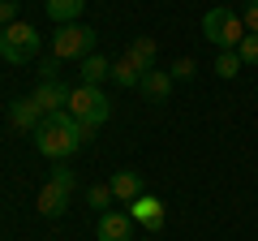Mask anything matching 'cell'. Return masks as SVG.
Returning <instances> with one entry per match:
<instances>
[{"instance_id": "6da1fadb", "label": "cell", "mask_w": 258, "mask_h": 241, "mask_svg": "<svg viewBox=\"0 0 258 241\" xmlns=\"http://www.w3.org/2000/svg\"><path fill=\"white\" fill-rule=\"evenodd\" d=\"M91 125H82V120H74L69 112H52V116L39 120V130H35V151L47 159H69L82 142H91Z\"/></svg>"}, {"instance_id": "7a4b0ae2", "label": "cell", "mask_w": 258, "mask_h": 241, "mask_svg": "<svg viewBox=\"0 0 258 241\" xmlns=\"http://www.w3.org/2000/svg\"><path fill=\"white\" fill-rule=\"evenodd\" d=\"M203 39L215 47V52H237L241 39H245L241 13H232V9H207L203 13Z\"/></svg>"}, {"instance_id": "3957f363", "label": "cell", "mask_w": 258, "mask_h": 241, "mask_svg": "<svg viewBox=\"0 0 258 241\" xmlns=\"http://www.w3.org/2000/svg\"><path fill=\"white\" fill-rule=\"evenodd\" d=\"M69 116L74 120H82V125H91V130H99L103 120L112 116V99L103 95V86H82L78 82L74 91H69Z\"/></svg>"}, {"instance_id": "277c9868", "label": "cell", "mask_w": 258, "mask_h": 241, "mask_svg": "<svg viewBox=\"0 0 258 241\" xmlns=\"http://www.w3.org/2000/svg\"><path fill=\"white\" fill-rule=\"evenodd\" d=\"M0 56L9 65H30L39 56V30L30 22H13L9 30H0Z\"/></svg>"}, {"instance_id": "5b68a950", "label": "cell", "mask_w": 258, "mask_h": 241, "mask_svg": "<svg viewBox=\"0 0 258 241\" xmlns=\"http://www.w3.org/2000/svg\"><path fill=\"white\" fill-rule=\"evenodd\" d=\"M95 30L82 26V22H69V26H60L52 35V56L56 61H86V56L95 52Z\"/></svg>"}, {"instance_id": "8992f818", "label": "cell", "mask_w": 258, "mask_h": 241, "mask_svg": "<svg viewBox=\"0 0 258 241\" xmlns=\"http://www.w3.org/2000/svg\"><path fill=\"white\" fill-rule=\"evenodd\" d=\"M129 220H134V224H142L147 232H159L168 215H164V203H159L155 194H138L134 203H129Z\"/></svg>"}, {"instance_id": "52a82bcc", "label": "cell", "mask_w": 258, "mask_h": 241, "mask_svg": "<svg viewBox=\"0 0 258 241\" xmlns=\"http://www.w3.org/2000/svg\"><path fill=\"white\" fill-rule=\"evenodd\" d=\"M69 91H74V86H64L60 78H52V82H39V91L30 95V99L43 108V116H52V112H64V108H69Z\"/></svg>"}, {"instance_id": "ba28073f", "label": "cell", "mask_w": 258, "mask_h": 241, "mask_svg": "<svg viewBox=\"0 0 258 241\" xmlns=\"http://www.w3.org/2000/svg\"><path fill=\"white\" fill-rule=\"evenodd\" d=\"M95 237L99 241H129L134 237V220L120 215V211H103L99 224H95Z\"/></svg>"}, {"instance_id": "9c48e42d", "label": "cell", "mask_w": 258, "mask_h": 241, "mask_svg": "<svg viewBox=\"0 0 258 241\" xmlns=\"http://www.w3.org/2000/svg\"><path fill=\"white\" fill-rule=\"evenodd\" d=\"M39 211L47 215V220H60L64 211H69V190L52 186V181H43V190H39Z\"/></svg>"}, {"instance_id": "30bf717a", "label": "cell", "mask_w": 258, "mask_h": 241, "mask_svg": "<svg viewBox=\"0 0 258 241\" xmlns=\"http://www.w3.org/2000/svg\"><path fill=\"white\" fill-rule=\"evenodd\" d=\"M9 120L18 125V130H30V134H35L39 120H43V108H39L30 95H26V99H13V103H9Z\"/></svg>"}, {"instance_id": "8fae6325", "label": "cell", "mask_w": 258, "mask_h": 241, "mask_svg": "<svg viewBox=\"0 0 258 241\" xmlns=\"http://www.w3.org/2000/svg\"><path fill=\"white\" fill-rule=\"evenodd\" d=\"M138 91L147 95L151 103H168V95H172V74H164V69H147V78H142Z\"/></svg>"}, {"instance_id": "7c38bea8", "label": "cell", "mask_w": 258, "mask_h": 241, "mask_svg": "<svg viewBox=\"0 0 258 241\" xmlns=\"http://www.w3.org/2000/svg\"><path fill=\"white\" fill-rule=\"evenodd\" d=\"M108 186H112V194H116L120 203H134V198L142 194V172H134V168H120Z\"/></svg>"}, {"instance_id": "4fadbf2b", "label": "cell", "mask_w": 258, "mask_h": 241, "mask_svg": "<svg viewBox=\"0 0 258 241\" xmlns=\"http://www.w3.org/2000/svg\"><path fill=\"white\" fill-rule=\"evenodd\" d=\"M78 78H82V86H99L103 78H112V61H103V56H86V61H78Z\"/></svg>"}, {"instance_id": "5bb4252c", "label": "cell", "mask_w": 258, "mask_h": 241, "mask_svg": "<svg viewBox=\"0 0 258 241\" xmlns=\"http://www.w3.org/2000/svg\"><path fill=\"white\" fill-rule=\"evenodd\" d=\"M142 78H147V69H142L134 56H120L116 65H112V82H116V86H134V91H138Z\"/></svg>"}, {"instance_id": "9a60e30c", "label": "cell", "mask_w": 258, "mask_h": 241, "mask_svg": "<svg viewBox=\"0 0 258 241\" xmlns=\"http://www.w3.org/2000/svg\"><path fill=\"white\" fill-rule=\"evenodd\" d=\"M43 9H47V18H52V22H60V26H69V22H78V18H82L86 0H47Z\"/></svg>"}, {"instance_id": "2e32d148", "label": "cell", "mask_w": 258, "mask_h": 241, "mask_svg": "<svg viewBox=\"0 0 258 241\" xmlns=\"http://www.w3.org/2000/svg\"><path fill=\"white\" fill-rule=\"evenodd\" d=\"M125 56H134L142 69H155V56H159V47H155V39H147V35H138L134 43H129V52Z\"/></svg>"}, {"instance_id": "e0dca14e", "label": "cell", "mask_w": 258, "mask_h": 241, "mask_svg": "<svg viewBox=\"0 0 258 241\" xmlns=\"http://www.w3.org/2000/svg\"><path fill=\"white\" fill-rule=\"evenodd\" d=\"M215 74H220L224 82L237 78V74H241V56H237V52H220V56H215Z\"/></svg>"}, {"instance_id": "ac0fdd59", "label": "cell", "mask_w": 258, "mask_h": 241, "mask_svg": "<svg viewBox=\"0 0 258 241\" xmlns=\"http://www.w3.org/2000/svg\"><path fill=\"white\" fill-rule=\"evenodd\" d=\"M112 198H116V194H112V186H91V190H86V203H91V207H99V215L108 211V203H112Z\"/></svg>"}, {"instance_id": "d6986e66", "label": "cell", "mask_w": 258, "mask_h": 241, "mask_svg": "<svg viewBox=\"0 0 258 241\" xmlns=\"http://www.w3.org/2000/svg\"><path fill=\"white\" fill-rule=\"evenodd\" d=\"M47 181H52V186H60V190H69V194H74V168L64 164V159H60V164L52 168V176H47Z\"/></svg>"}, {"instance_id": "ffe728a7", "label": "cell", "mask_w": 258, "mask_h": 241, "mask_svg": "<svg viewBox=\"0 0 258 241\" xmlns=\"http://www.w3.org/2000/svg\"><path fill=\"white\" fill-rule=\"evenodd\" d=\"M237 56H241V65H258V35H245V39H241Z\"/></svg>"}, {"instance_id": "44dd1931", "label": "cell", "mask_w": 258, "mask_h": 241, "mask_svg": "<svg viewBox=\"0 0 258 241\" xmlns=\"http://www.w3.org/2000/svg\"><path fill=\"white\" fill-rule=\"evenodd\" d=\"M168 74H172V82H176V78H181V82H189V78H194V74H198V65H194L189 56H181V61H176V65H172V69H168Z\"/></svg>"}, {"instance_id": "7402d4cb", "label": "cell", "mask_w": 258, "mask_h": 241, "mask_svg": "<svg viewBox=\"0 0 258 241\" xmlns=\"http://www.w3.org/2000/svg\"><path fill=\"white\" fill-rule=\"evenodd\" d=\"M241 26H245V35H258V0H245V13H241Z\"/></svg>"}, {"instance_id": "603a6c76", "label": "cell", "mask_w": 258, "mask_h": 241, "mask_svg": "<svg viewBox=\"0 0 258 241\" xmlns=\"http://www.w3.org/2000/svg\"><path fill=\"white\" fill-rule=\"evenodd\" d=\"M18 18V0H0V30H9Z\"/></svg>"}]
</instances>
